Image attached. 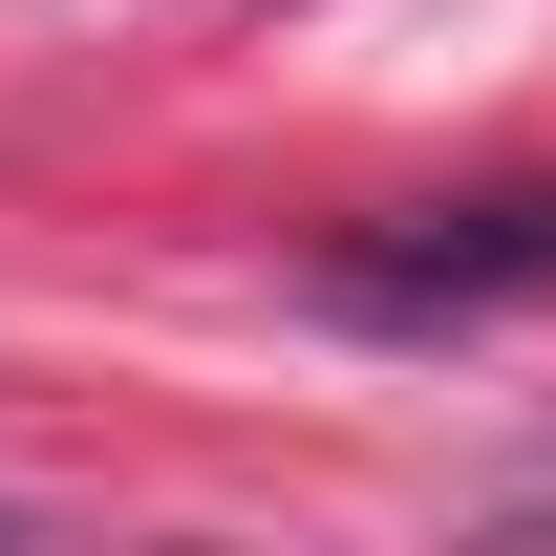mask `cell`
I'll list each match as a JSON object with an SVG mask.
<instances>
[{"mask_svg":"<svg viewBox=\"0 0 556 556\" xmlns=\"http://www.w3.org/2000/svg\"><path fill=\"white\" fill-rule=\"evenodd\" d=\"M321 300L343 321H514V300H556V172L535 193H428V214H386V236H343L321 257Z\"/></svg>","mask_w":556,"mask_h":556,"instance_id":"obj_1","label":"cell"}]
</instances>
